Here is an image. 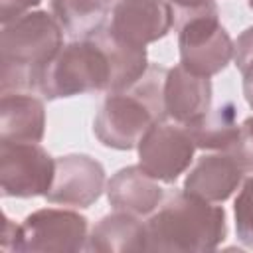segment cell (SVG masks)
<instances>
[{
	"instance_id": "obj_21",
	"label": "cell",
	"mask_w": 253,
	"mask_h": 253,
	"mask_svg": "<svg viewBox=\"0 0 253 253\" xmlns=\"http://www.w3.org/2000/svg\"><path fill=\"white\" fill-rule=\"evenodd\" d=\"M42 0H0V22L8 24L24 14H28L32 8H36Z\"/></svg>"
},
{
	"instance_id": "obj_5",
	"label": "cell",
	"mask_w": 253,
	"mask_h": 253,
	"mask_svg": "<svg viewBox=\"0 0 253 253\" xmlns=\"http://www.w3.org/2000/svg\"><path fill=\"white\" fill-rule=\"evenodd\" d=\"M174 26L178 30L180 63L192 73L211 77L233 59L235 43L219 24V12L196 14Z\"/></svg>"
},
{
	"instance_id": "obj_16",
	"label": "cell",
	"mask_w": 253,
	"mask_h": 253,
	"mask_svg": "<svg viewBox=\"0 0 253 253\" xmlns=\"http://www.w3.org/2000/svg\"><path fill=\"white\" fill-rule=\"evenodd\" d=\"M51 16L71 40L93 38L107 24V8L99 0H49Z\"/></svg>"
},
{
	"instance_id": "obj_12",
	"label": "cell",
	"mask_w": 253,
	"mask_h": 253,
	"mask_svg": "<svg viewBox=\"0 0 253 253\" xmlns=\"http://www.w3.org/2000/svg\"><path fill=\"white\" fill-rule=\"evenodd\" d=\"M243 174V168L229 152L217 150L215 154L202 156L194 164L182 190L206 202H225L241 184Z\"/></svg>"
},
{
	"instance_id": "obj_7",
	"label": "cell",
	"mask_w": 253,
	"mask_h": 253,
	"mask_svg": "<svg viewBox=\"0 0 253 253\" xmlns=\"http://www.w3.org/2000/svg\"><path fill=\"white\" fill-rule=\"evenodd\" d=\"M87 217L73 210L43 208L20 223L14 251H87Z\"/></svg>"
},
{
	"instance_id": "obj_8",
	"label": "cell",
	"mask_w": 253,
	"mask_h": 253,
	"mask_svg": "<svg viewBox=\"0 0 253 253\" xmlns=\"http://www.w3.org/2000/svg\"><path fill=\"white\" fill-rule=\"evenodd\" d=\"M138 166L158 182L172 184L184 174L196 152L188 126L180 123H156L138 142Z\"/></svg>"
},
{
	"instance_id": "obj_18",
	"label": "cell",
	"mask_w": 253,
	"mask_h": 253,
	"mask_svg": "<svg viewBox=\"0 0 253 253\" xmlns=\"http://www.w3.org/2000/svg\"><path fill=\"white\" fill-rule=\"evenodd\" d=\"M233 215L237 239L247 249H253V176L243 182L233 204Z\"/></svg>"
},
{
	"instance_id": "obj_4",
	"label": "cell",
	"mask_w": 253,
	"mask_h": 253,
	"mask_svg": "<svg viewBox=\"0 0 253 253\" xmlns=\"http://www.w3.org/2000/svg\"><path fill=\"white\" fill-rule=\"evenodd\" d=\"M111 63L95 38L71 40L42 69L38 91L47 101L109 91Z\"/></svg>"
},
{
	"instance_id": "obj_10",
	"label": "cell",
	"mask_w": 253,
	"mask_h": 253,
	"mask_svg": "<svg viewBox=\"0 0 253 253\" xmlns=\"http://www.w3.org/2000/svg\"><path fill=\"white\" fill-rule=\"evenodd\" d=\"M105 190V168L89 154H65L55 158V174L45 194L49 204L89 208Z\"/></svg>"
},
{
	"instance_id": "obj_9",
	"label": "cell",
	"mask_w": 253,
	"mask_h": 253,
	"mask_svg": "<svg viewBox=\"0 0 253 253\" xmlns=\"http://www.w3.org/2000/svg\"><path fill=\"white\" fill-rule=\"evenodd\" d=\"M174 26V12L168 0H117L107 30L121 42L146 47L162 40Z\"/></svg>"
},
{
	"instance_id": "obj_6",
	"label": "cell",
	"mask_w": 253,
	"mask_h": 253,
	"mask_svg": "<svg viewBox=\"0 0 253 253\" xmlns=\"http://www.w3.org/2000/svg\"><path fill=\"white\" fill-rule=\"evenodd\" d=\"M55 174V160L38 142L0 140V186L6 198L45 196Z\"/></svg>"
},
{
	"instance_id": "obj_19",
	"label": "cell",
	"mask_w": 253,
	"mask_h": 253,
	"mask_svg": "<svg viewBox=\"0 0 253 253\" xmlns=\"http://www.w3.org/2000/svg\"><path fill=\"white\" fill-rule=\"evenodd\" d=\"M225 152L237 160L245 174L253 172V117H247L239 125V134Z\"/></svg>"
},
{
	"instance_id": "obj_20",
	"label": "cell",
	"mask_w": 253,
	"mask_h": 253,
	"mask_svg": "<svg viewBox=\"0 0 253 253\" xmlns=\"http://www.w3.org/2000/svg\"><path fill=\"white\" fill-rule=\"evenodd\" d=\"M172 12H174V24L206 12H217L215 0H170Z\"/></svg>"
},
{
	"instance_id": "obj_2",
	"label": "cell",
	"mask_w": 253,
	"mask_h": 253,
	"mask_svg": "<svg viewBox=\"0 0 253 253\" xmlns=\"http://www.w3.org/2000/svg\"><path fill=\"white\" fill-rule=\"evenodd\" d=\"M166 71V67L148 65L134 85L107 93L93 121V132L103 146L115 150L136 148L156 123L168 119L164 107Z\"/></svg>"
},
{
	"instance_id": "obj_22",
	"label": "cell",
	"mask_w": 253,
	"mask_h": 253,
	"mask_svg": "<svg viewBox=\"0 0 253 253\" xmlns=\"http://www.w3.org/2000/svg\"><path fill=\"white\" fill-rule=\"evenodd\" d=\"M249 59H253V26H249L247 30L239 34L235 42V49H233V61L239 71L245 67Z\"/></svg>"
},
{
	"instance_id": "obj_14",
	"label": "cell",
	"mask_w": 253,
	"mask_h": 253,
	"mask_svg": "<svg viewBox=\"0 0 253 253\" xmlns=\"http://www.w3.org/2000/svg\"><path fill=\"white\" fill-rule=\"evenodd\" d=\"M45 132L43 103L26 91L2 93L0 101V140L40 142Z\"/></svg>"
},
{
	"instance_id": "obj_13",
	"label": "cell",
	"mask_w": 253,
	"mask_h": 253,
	"mask_svg": "<svg viewBox=\"0 0 253 253\" xmlns=\"http://www.w3.org/2000/svg\"><path fill=\"white\" fill-rule=\"evenodd\" d=\"M107 200L113 210L142 217L150 215L162 204L164 190L140 166H126L107 182Z\"/></svg>"
},
{
	"instance_id": "obj_3",
	"label": "cell",
	"mask_w": 253,
	"mask_h": 253,
	"mask_svg": "<svg viewBox=\"0 0 253 253\" xmlns=\"http://www.w3.org/2000/svg\"><path fill=\"white\" fill-rule=\"evenodd\" d=\"M63 47V30L43 12H28L8 24L0 34V91H38L42 69Z\"/></svg>"
},
{
	"instance_id": "obj_25",
	"label": "cell",
	"mask_w": 253,
	"mask_h": 253,
	"mask_svg": "<svg viewBox=\"0 0 253 253\" xmlns=\"http://www.w3.org/2000/svg\"><path fill=\"white\" fill-rule=\"evenodd\" d=\"M99 2H101V4H105V6H107V4H111V2H115V0H99Z\"/></svg>"
},
{
	"instance_id": "obj_26",
	"label": "cell",
	"mask_w": 253,
	"mask_h": 253,
	"mask_svg": "<svg viewBox=\"0 0 253 253\" xmlns=\"http://www.w3.org/2000/svg\"><path fill=\"white\" fill-rule=\"evenodd\" d=\"M249 8H251V10H253V0H249Z\"/></svg>"
},
{
	"instance_id": "obj_23",
	"label": "cell",
	"mask_w": 253,
	"mask_h": 253,
	"mask_svg": "<svg viewBox=\"0 0 253 253\" xmlns=\"http://www.w3.org/2000/svg\"><path fill=\"white\" fill-rule=\"evenodd\" d=\"M20 237V225L14 223L8 215H4V227H2V249L4 251H14L16 243Z\"/></svg>"
},
{
	"instance_id": "obj_15",
	"label": "cell",
	"mask_w": 253,
	"mask_h": 253,
	"mask_svg": "<svg viewBox=\"0 0 253 253\" xmlns=\"http://www.w3.org/2000/svg\"><path fill=\"white\" fill-rule=\"evenodd\" d=\"M146 249V227L138 215L115 211L99 219L87 239V251L95 253H126Z\"/></svg>"
},
{
	"instance_id": "obj_11",
	"label": "cell",
	"mask_w": 253,
	"mask_h": 253,
	"mask_svg": "<svg viewBox=\"0 0 253 253\" xmlns=\"http://www.w3.org/2000/svg\"><path fill=\"white\" fill-rule=\"evenodd\" d=\"M164 107L168 119L184 126L196 123L211 109V81L186 69L182 63L166 71Z\"/></svg>"
},
{
	"instance_id": "obj_1",
	"label": "cell",
	"mask_w": 253,
	"mask_h": 253,
	"mask_svg": "<svg viewBox=\"0 0 253 253\" xmlns=\"http://www.w3.org/2000/svg\"><path fill=\"white\" fill-rule=\"evenodd\" d=\"M144 227L150 251H213L227 235L223 208L186 190L168 192Z\"/></svg>"
},
{
	"instance_id": "obj_24",
	"label": "cell",
	"mask_w": 253,
	"mask_h": 253,
	"mask_svg": "<svg viewBox=\"0 0 253 253\" xmlns=\"http://www.w3.org/2000/svg\"><path fill=\"white\" fill-rule=\"evenodd\" d=\"M241 75H243V95H245V101L253 109V59H249L245 63V67L241 69Z\"/></svg>"
},
{
	"instance_id": "obj_17",
	"label": "cell",
	"mask_w": 253,
	"mask_h": 253,
	"mask_svg": "<svg viewBox=\"0 0 253 253\" xmlns=\"http://www.w3.org/2000/svg\"><path fill=\"white\" fill-rule=\"evenodd\" d=\"M188 130L196 142V148L202 150H227L239 134L237 125V107L233 103H221L215 109H210L202 119L188 125Z\"/></svg>"
}]
</instances>
